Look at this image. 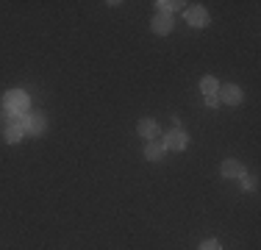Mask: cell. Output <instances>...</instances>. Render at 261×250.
Segmentation results:
<instances>
[{
    "mask_svg": "<svg viewBox=\"0 0 261 250\" xmlns=\"http://www.w3.org/2000/svg\"><path fill=\"white\" fill-rule=\"evenodd\" d=\"M3 106H6V111H11V114H25L28 106H31V97L22 89H11L9 95H6Z\"/></svg>",
    "mask_w": 261,
    "mask_h": 250,
    "instance_id": "1",
    "label": "cell"
},
{
    "mask_svg": "<svg viewBox=\"0 0 261 250\" xmlns=\"http://www.w3.org/2000/svg\"><path fill=\"white\" fill-rule=\"evenodd\" d=\"M186 142H189V136H186V131L181 128H175V131H170V134L164 136V150H184L186 147Z\"/></svg>",
    "mask_w": 261,
    "mask_h": 250,
    "instance_id": "2",
    "label": "cell"
},
{
    "mask_svg": "<svg viewBox=\"0 0 261 250\" xmlns=\"http://www.w3.org/2000/svg\"><path fill=\"white\" fill-rule=\"evenodd\" d=\"M217 97L222 100V103H228V106H239L242 103V89L236 84H225V86H220V92H217Z\"/></svg>",
    "mask_w": 261,
    "mask_h": 250,
    "instance_id": "3",
    "label": "cell"
},
{
    "mask_svg": "<svg viewBox=\"0 0 261 250\" xmlns=\"http://www.w3.org/2000/svg\"><path fill=\"white\" fill-rule=\"evenodd\" d=\"M186 22H189L192 28H203V25L208 22V11L203 9V6H189V9H186Z\"/></svg>",
    "mask_w": 261,
    "mask_h": 250,
    "instance_id": "4",
    "label": "cell"
},
{
    "mask_svg": "<svg viewBox=\"0 0 261 250\" xmlns=\"http://www.w3.org/2000/svg\"><path fill=\"white\" fill-rule=\"evenodd\" d=\"M153 31L161 36H167L172 31V14H167V11H156V17H153Z\"/></svg>",
    "mask_w": 261,
    "mask_h": 250,
    "instance_id": "5",
    "label": "cell"
},
{
    "mask_svg": "<svg viewBox=\"0 0 261 250\" xmlns=\"http://www.w3.org/2000/svg\"><path fill=\"white\" fill-rule=\"evenodd\" d=\"M22 128H25V134H42L45 131V117L42 114H22Z\"/></svg>",
    "mask_w": 261,
    "mask_h": 250,
    "instance_id": "6",
    "label": "cell"
},
{
    "mask_svg": "<svg viewBox=\"0 0 261 250\" xmlns=\"http://www.w3.org/2000/svg\"><path fill=\"white\" fill-rule=\"evenodd\" d=\"M136 131H139V136H142V139L153 142V139L159 136V122H156V120H142L139 125H136Z\"/></svg>",
    "mask_w": 261,
    "mask_h": 250,
    "instance_id": "7",
    "label": "cell"
},
{
    "mask_svg": "<svg viewBox=\"0 0 261 250\" xmlns=\"http://www.w3.org/2000/svg\"><path fill=\"white\" fill-rule=\"evenodd\" d=\"M222 175L225 178H242L245 170H242V164L236 159H228V161H222Z\"/></svg>",
    "mask_w": 261,
    "mask_h": 250,
    "instance_id": "8",
    "label": "cell"
},
{
    "mask_svg": "<svg viewBox=\"0 0 261 250\" xmlns=\"http://www.w3.org/2000/svg\"><path fill=\"white\" fill-rule=\"evenodd\" d=\"M145 156H147V161H161V156H164V145L161 142H147L145 145Z\"/></svg>",
    "mask_w": 261,
    "mask_h": 250,
    "instance_id": "9",
    "label": "cell"
},
{
    "mask_svg": "<svg viewBox=\"0 0 261 250\" xmlns=\"http://www.w3.org/2000/svg\"><path fill=\"white\" fill-rule=\"evenodd\" d=\"M22 134H25L22 125H9V128H6V142H9V145H17V142L22 139Z\"/></svg>",
    "mask_w": 261,
    "mask_h": 250,
    "instance_id": "10",
    "label": "cell"
},
{
    "mask_svg": "<svg viewBox=\"0 0 261 250\" xmlns=\"http://www.w3.org/2000/svg\"><path fill=\"white\" fill-rule=\"evenodd\" d=\"M200 92H203V95H217V92H220V81H217V78H203L200 81Z\"/></svg>",
    "mask_w": 261,
    "mask_h": 250,
    "instance_id": "11",
    "label": "cell"
},
{
    "mask_svg": "<svg viewBox=\"0 0 261 250\" xmlns=\"http://www.w3.org/2000/svg\"><path fill=\"white\" fill-rule=\"evenodd\" d=\"M156 6H161V11H167V14H172V11H178V9H184L186 3H181V0H161V3H156Z\"/></svg>",
    "mask_w": 261,
    "mask_h": 250,
    "instance_id": "12",
    "label": "cell"
},
{
    "mask_svg": "<svg viewBox=\"0 0 261 250\" xmlns=\"http://www.w3.org/2000/svg\"><path fill=\"white\" fill-rule=\"evenodd\" d=\"M200 250H220V242L208 239V242H203V245H200Z\"/></svg>",
    "mask_w": 261,
    "mask_h": 250,
    "instance_id": "13",
    "label": "cell"
},
{
    "mask_svg": "<svg viewBox=\"0 0 261 250\" xmlns=\"http://www.w3.org/2000/svg\"><path fill=\"white\" fill-rule=\"evenodd\" d=\"M206 106H208V109H217V106H220V97H217V95H208V97H206Z\"/></svg>",
    "mask_w": 261,
    "mask_h": 250,
    "instance_id": "14",
    "label": "cell"
},
{
    "mask_svg": "<svg viewBox=\"0 0 261 250\" xmlns=\"http://www.w3.org/2000/svg\"><path fill=\"white\" fill-rule=\"evenodd\" d=\"M242 181H245L242 189H253V186H256V178H245V175H242Z\"/></svg>",
    "mask_w": 261,
    "mask_h": 250,
    "instance_id": "15",
    "label": "cell"
}]
</instances>
